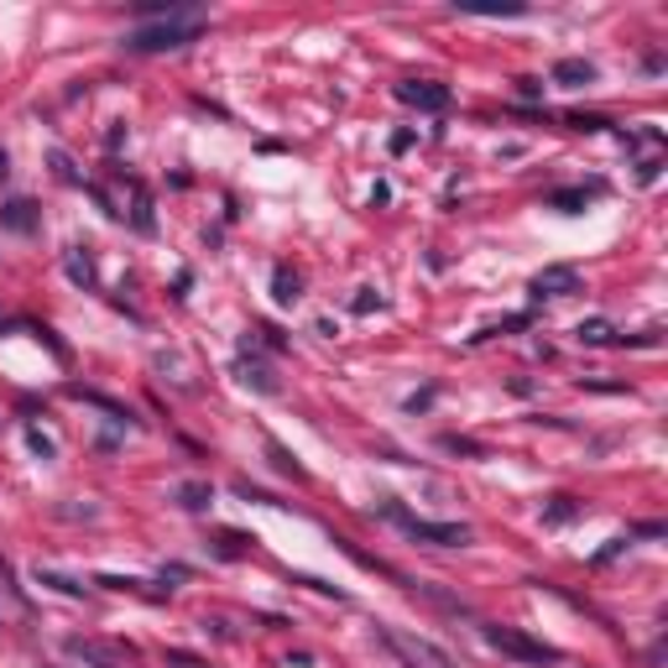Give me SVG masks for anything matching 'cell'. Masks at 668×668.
<instances>
[{"label": "cell", "mask_w": 668, "mask_h": 668, "mask_svg": "<svg viewBox=\"0 0 668 668\" xmlns=\"http://www.w3.org/2000/svg\"><path fill=\"white\" fill-rule=\"evenodd\" d=\"M204 32V17H198L194 6H173L168 17H158L152 26H137L126 47H137V53H173V47H188V42Z\"/></svg>", "instance_id": "1"}, {"label": "cell", "mask_w": 668, "mask_h": 668, "mask_svg": "<svg viewBox=\"0 0 668 668\" xmlns=\"http://www.w3.org/2000/svg\"><path fill=\"white\" fill-rule=\"evenodd\" d=\"M486 643L511 653V658H522V664H553V658H559L549 643H532V637H522L517 627H486Z\"/></svg>", "instance_id": "2"}, {"label": "cell", "mask_w": 668, "mask_h": 668, "mask_svg": "<svg viewBox=\"0 0 668 668\" xmlns=\"http://www.w3.org/2000/svg\"><path fill=\"white\" fill-rule=\"evenodd\" d=\"M392 517L402 522V528L413 532V538H429V543H471V528H460V522H423V517H402V511L392 507Z\"/></svg>", "instance_id": "3"}, {"label": "cell", "mask_w": 668, "mask_h": 668, "mask_svg": "<svg viewBox=\"0 0 668 668\" xmlns=\"http://www.w3.org/2000/svg\"><path fill=\"white\" fill-rule=\"evenodd\" d=\"M397 99L413 105V110H444L450 105V89L433 79H408V84H397Z\"/></svg>", "instance_id": "4"}, {"label": "cell", "mask_w": 668, "mask_h": 668, "mask_svg": "<svg viewBox=\"0 0 668 668\" xmlns=\"http://www.w3.org/2000/svg\"><path fill=\"white\" fill-rule=\"evenodd\" d=\"M580 293V272L574 267H543L532 277V298H570Z\"/></svg>", "instance_id": "5"}, {"label": "cell", "mask_w": 668, "mask_h": 668, "mask_svg": "<svg viewBox=\"0 0 668 668\" xmlns=\"http://www.w3.org/2000/svg\"><path fill=\"white\" fill-rule=\"evenodd\" d=\"M392 648L397 653H402V658H408V664H423V668H450V658H444V653H433L429 648V643H413V637H397V632H392Z\"/></svg>", "instance_id": "6"}, {"label": "cell", "mask_w": 668, "mask_h": 668, "mask_svg": "<svg viewBox=\"0 0 668 668\" xmlns=\"http://www.w3.org/2000/svg\"><path fill=\"white\" fill-rule=\"evenodd\" d=\"M553 84H564V89H585V84H595V68H590L585 58H564V63H553Z\"/></svg>", "instance_id": "7"}, {"label": "cell", "mask_w": 668, "mask_h": 668, "mask_svg": "<svg viewBox=\"0 0 668 668\" xmlns=\"http://www.w3.org/2000/svg\"><path fill=\"white\" fill-rule=\"evenodd\" d=\"M240 381L256 387V392H277V376L261 366V360H240Z\"/></svg>", "instance_id": "8"}, {"label": "cell", "mask_w": 668, "mask_h": 668, "mask_svg": "<svg viewBox=\"0 0 668 668\" xmlns=\"http://www.w3.org/2000/svg\"><path fill=\"white\" fill-rule=\"evenodd\" d=\"M272 288H277V303H298V277L288 272V267H277Z\"/></svg>", "instance_id": "9"}, {"label": "cell", "mask_w": 668, "mask_h": 668, "mask_svg": "<svg viewBox=\"0 0 668 668\" xmlns=\"http://www.w3.org/2000/svg\"><path fill=\"white\" fill-rule=\"evenodd\" d=\"M580 340H590V345H601V340H611V330L595 319V324H580Z\"/></svg>", "instance_id": "10"}, {"label": "cell", "mask_w": 668, "mask_h": 668, "mask_svg": "<svg viewBox=\"0 0 668 668\" xmlns=\"http://www.w3.org/2000/svg\"><path fill=\"white\" fill-rule=\"evenodd\" d=\"M26 209H32V204H11V225H17V230H26V225H32V215H26Z\"/></svg>", "instance_id": "11"}]
</instances>
